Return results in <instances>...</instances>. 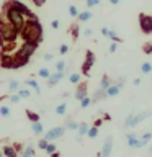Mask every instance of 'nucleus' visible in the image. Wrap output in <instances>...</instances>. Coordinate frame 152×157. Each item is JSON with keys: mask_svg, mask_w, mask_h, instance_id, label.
Listing matches in <instances>:
<instances>
[{"mask_svg": "<svg viewBox=\"0 0 152 157\" xmlns=\"http://www.w3.org/2000/svg\"><path fill=\"white\" fill-rule=\"evenodd\" d=\"M101 34L108 38V34H110V29H108V28H101Z\"/></svg>", "mask_w": 152, "mask_h": 157, "instance_id": "nucleus-52", "label": "nucleus"}, {"mask_svg": "<svg viewBox=\"0 0 152 157\" xmlns=\"http://www.w3.org/2000/svg\"><path fill=\"white\" fill-rule=\"evenodd\" d=\"M108 38L111 39V43H123V39L118 36V34L113 31V29H110V34H108Z\"/></svg>", "mask_w": 152, "mask_h": 157, "instance_id": "nucleus-32", "label": "nucleus"}, {"mask_svg": "<svg viewBox=\"0 0 152 157\" xmlns=\"http://www.w3.org/2000/svg\"><path fill=\"white\" fill-rule=\"evenodd\" d=\"M111 83H113V82H111V78L105 74V75L101 77V80H100V87H98V88H101V90H106V88L110 87Z\"/></svg>", "mask_w": 152, "mask_h": 157, "instance_id": "nucleus-22", "label": "nucleus"}, {"mask_svg": "<svg viewBox=\"0 0 152 157\" xmlns=\"http://www.w3.org/2000/svg\"><path fill=\"white\" fill-rule=\"evenodd\" d=\"M48 142H49V141H46L44 137H41V139L38 141V147H39L41 151H46V147H48Z\"/></svg>", "mask_w": 152, "mask_h": 157, "instance_id": "nucleus-41", "label": "nucleus"}, {"mask_svg": "<svg viewBox=\"0 0 152 157\" xmlns=\"http://www.w3.org/2000/svg\"><path fill=\"white\" fill-rule=\"evenodd\" d=\"M64 132H66V126H56V128H51L49 131L44 132V139L49 141V142H52V141H56L59 139V137H62L64 136Z\"/></svg>", "mask_w": 152, "mask_h": 157, "instance_id": "nucleus-8", "label": "nucleus"}, {"mask_svg": "<svg viewBox=\"0 0 152 157\" xmlns=\"http://www.w3.org/2000/svg\"><path fill=\"white\" fill-rule=\"evenodd\" d=\"M56 151H57L56 144H54V142H48V147H46V152H48V154L51 155V154H54Z\"/></svg>", "mask_w": 152, "mask_h": 157, "instance_id": "nucleus-39", "label": "nucleus"}, {"mask_svg": "<svg viewBox=\"0 0 152 157\" xmlns=\"http://www.w3.org/2000/svg\"><path fill=\"white\" fill-rule=\"evenodd\" d=\"M103 120H105V121H110V120H111V116L108 115V113H103Z\"/></svg>", "mask_w": 152, "mask_h": 157, "instance_id": "nucleus-53", "label": "nucleus"}, {"mask_svg": "<svg viewBox=\"0 0 152 157\" xmlns=\"http://www.w3.org/2000/svg\"><path fill=\"white\" fill-rule=\"evenodd\" d=\"M120 90H121V88L118 87L116 83H111V85L106 88V95L108 97H116V95H120Z\"/></svg>", "mask_w": 152, "mask_h": 157, "instance_id": "nucleus-17", "label": "nucleus"}, {"mask_svg": "<svg viewBox=\"0 0 152 157\" xmlns=\"http://www.w3.org/2000/svg\"><path fill=\"white\" fill-rule=\"evenodd\" d=\"M59 25H61V21H59V20H52V21H51V28H52V29H57Z\"/></svg>", "mask_w": 152, "mask_h": 157, "instance_id": "nucleus-46", "label": "nucleus"}, {"mask_svg": "<svg viewBox=\"0 0 152 157\" xmlns=\"http://www.w3.org/2000/svg\"><path fill=\"white\" fill-rule=\"evenodd\" d=\"M18 36H20V31H18V29H15L10 23H7V21L0 23V43L13 44L18 39Z\"/></svg>", "mask_w": 152, "mask_h": 157, "instance_id": "nucleus-4", "label": "nucleus"}, {"mask_svg": "<svg viewBox=\"0 0 152 157\" xmlns=\"http://www.w3.org/2000/svg\"><path fill=\"white\" fill-rule=\"evenodd\" d=\"M0 157H5V155H3V151H2V149H0Z\"/></svg>", "mask_w": 152, "mask_h": 157, "instance_id": "nucleus-57", "label": "nucleus"}, {"mask_svg": "<svg viewBox=\"0 0 152 157\" xmlns=\"http://www.w3.org/2000/svg\"><path fill=\"white\" fill-rule=\"evenodd\" d=\"M52 57H54V56H52L51 52H46V54L43 56V59H44V61H48V62H49V61H52Z\"/></svg>", "mask_w": 152, "mask_h": 157, "instance_id": "nucleus-48", "label": "nucleus"}, {"mask_svg": "<svg viewBox=\"0 0 152 157\" xmlns=\"http://www.w3.org/2000/svg\"><path fill=\"white\" fill-rule=\"evenodd\" d=\"M20 90V80H17V78H12V80L8 82V92L10 93H15Z\"/></svg>", "mask_w": 152, "mask_h": 157, "instance_id": "nucleus-20", "label": "nucleus"}, {"mask_svg": "<svg viewBox=\"0 0 152 157\" xmlns=\"http://www.w3.org/2000/svg\"><path fill=\"white\" fill-rule=\"evenodd\" d=\"M51 157H61V154H59V152L56 151V152H54V154H51Z\"/></svg>", "mask_w": 152, "mask_h": 157, "instance_id": "nucleus-56", "label": "nucleus"}, {"mask_svg": "<svg viewBox=\"0 0 152 157\" xmlns=\"http://www.w3.org/2000/svg\"><path fill=\"white\" fill-rule=\"evenodd\" d=\"M111 151H113V136L108 134L106 139H105V142H103L100 157H110V155H111Z\"/></svg>", "mask_w": 152, "mask_h": 157, "instance_id": "nucleus-10", "label": "nucleus"}, {"mask_svg": "<svg viewBox=\"0 0 152 157\" xmlns=\"http://www.w3.org/2000/svg\"><path fill=\"white\" fill-rule=\"evenodd\" d=\"M54 113H56V115H59V116L66 115V113H67V103H61V105H57L56 110H54Z\"/></svg>", "mask_w": 152, "mask_h": 157, "instance_id": "nucleus-24", "label": "nucleus"}, {"mask_svg": "<svg viewBox=\"0 0 152 157\" xmlns=\"http://www.w3.org/2000/svg\"><path fill=\"white\" fill-rule=\"evenodd\" d=\"M25 83H26V87L33 88L36 93H41V87H39V83L34 80V78H28V80H25Z\"/></svg>", "mask_w": 152, "mask_h": 157, "instance_id": "nucleus-16", "label": "nucleus"}, {"mask_svg": "<svg viewBox=\"0 0 152 157\" xmlns=\"http://www.w3.org/2000/svg\"><path fill=\"white\" fill-rule=\"evenodd\" d=\"M116 49H118V43H111V46H110V52H116Z\"/></svg>", "mask_w": 152, "mask_h": 157, "instance_id": "nucleus-50", "label": "nucleus"}, {"mask_svg": "<svg viewBox=\"0 0 152 157\" xmlns=\"http://www.w3.org/2000/svg\"><path fill=\"white\" fill-rule=\"evenodd\" d=\"M21 157H34V147H33V144H28V146L23 147Z\"/></svg>", "mask_w": 152, "mask_h": 157, "instance_id": "nucleus-21", "label": "nucleus"}, {"mask_svg": "<svg viewBox=\"0 0 152 157\" xmlns=\"http://www.w3.org/2000/svg\"><path fill=\"white\" fill-rule=\"evenodd\" d=\"M139 28L144 34L152 33V15L147 13H139Z\"/></svg>", "mask_w": 152, "mask_h": 157, "instance_id": "nucleus-6", "label": "nucleus"}, {"mask_svg": "<svg viewBox=\"0 0 152 157\" xmlns=\"http://www.w3.org/2000/svg\"><path fill=\"white\" fill-rule=\"evenodd\" d=\"M17 93H18L20 97H21V100H23V98H29V97H31V92H29L28 88H20Z\"/></svg>", "mask_w": 152, "mask_h": 157, "instance_id": "nucleus-37", "label": "nucleus"}, {"mask_svg": "<svg viewBox=\"0 0 152 157\" xmlns=\"http://www.w3.org/2000/svg\"><path fill=\"white\" fill-rule=\"evenodd\" d=\"M149 152H150V154H152V146H150V147H149Z\"/></svg>", "mask_w": 152, "mask_h": 157, "instance_id": "nucleus-58", "label": "nucleus"}, {"mask_svg": "<svg viewBox=\"0 0 152 157\" xmlns=\"http://www.w3.org/2000/svg\"><path fill=\"white\" fill-rule=\"evenodd\" d=\"M83 34H85L87 38H90L92 34H93V29L92 28H85V29H83Z\"/></svg>", "mask_w": 152, "mask_h": 157, "instance_id": "nucleus-47", "label": "nucleus"}, {"mask_svg": "<svg viewBox=\"0 0 152 157\" xmlns=\"http://www.w3.org/2000/svg\"><path fill=\"white\" fill-rule=\"evenodd\" d=\"M8 100H10V103H20V101H21V97L15 92V93H10V95H8Z\"/></svg>", "mask_w": 152, "mask_h": 157, "instance_id": "nucleus-36", "label": "nucleus"}, {"mask_svg": "<svg viewBox=\"0 0 152 157\" xmlns=\"http://www.w3.org/2000/svg\"><path fill=\"white\" fill-rule=\"evenodd\" d=\"M64 78V72H51V75H49V78H46L48 80V85L49 87H54V85H57L59 82H61Z\"/></svg>", "mask_w": 152, "mask_h": 157, "instance_id": "nucleus-13", "label": "nucleus"}, {"mask_svg": "<svg viewBox=\"0 0 152 157\" xmlns=\"http://www.w3.org/2000/svg\"><path fill=\"white\" fill-rule=\"evenodd\" d=\"M0 116H3V118H10V116H12V110H10V106L0 105Z\"/></svg>", "mask_w": 152, "mask_h": 157, "instance_id": "nucleus-26", "label": "nucleus"}, {"mask_svg": "<svg viewBox=\"0 0 152 157\" xmlns=\"http://www.w3.org/2000/svg\"><path fill=\"white\" fill-rule=\"evenodd\" d=\"M147 116H150V111H141V113H134L129 115L124 121V128H136L139 123H142Z\"/></svg>", "mask_w": 152, "mask_h": 157, "instance_id": "nucleus-5", "label": "nucleus"}, {"mask_svg": "<svg viewBox=\"0 0 152 157\" xmlns=\"http://www.w3.org/2000/svg\"><path fill=\"white\" fill-rule=\"evenodd\" d=\"M132 83H134V85H139V83H141V78H134V82H132Z\"/></svg>", "mask_w": 152, "mask_h": 157, "instance_id": "nucleus-54", "label": "nucleus"}, {"mask_svg": "<svg viewBox=\"0 0 152 157\" xmlns=\"http://www.w3.org/2000/svg\"><path fill=\"white\" fill-rule=\"evenodd\" d=\"M110 3L111 5H118V3H120V0H110Z\"/></svg>", "mask_w": 152, "mask_h": 157, "instance_id": "nucleus-55", "label": "nucleus"}, {"mask_svg": "<svg viewBox=\"0 0 152 157\" xmlns=\"http://www.w3.org/2000/svg\"><path fill=\"white\" fill-rule=\"evenodd\" d=\"M66 129H70V131H77V128H78V123L77 121H74V120H67L66 121Z\"/></svg>", "mask_w": 152, "mask_h": 157, "instance_id": "nucleus-29", "label": "nucleus"}, {"mask_svg": "<svg viewBox=\"0 0 152 157\" xmlns=\"http://www.w3.org/2000/svg\"><path fill=\"white\" fill-rule=\"evenodd\" d=\"M69 52V46H67V44H61V48H59V54H62V56H64V54H67Z\"/></svg>", "mask_w": 152, "mask_h": 157, "instance_id": "nucleus-44", "label": "nucleus"}, {"mask_svg": "<svg viewBox=\"0 0 152 157\" xmlns=\"http://www.w3.org/2000/svg\"><path fill=\"white\" fill-rule=\"evenodd\" d=\"M87 88H88V83L87 82L77 83V90H75V93H74V98L78 100V101H80L82 98H85L87 97Z\"/></svg>", "mask_w": 152, "mask_h": 157, "instance_id": "nucleus-12", "label": "nucleus"}, {"mask_svg": "<svg viewBox=\"0 0 152 157\" xmlns=\"http://www.w3.org/2000/svg\"><path fill=\"white\" fill-rule=\"evenodd\" d=\"M66 69H67L66 61H57V64H56V71L57 72H66Z\"/></svg>", "mask_w": 152, "mask_h": 157, "instance_id": "nucleus-33", "label": "nucleus"}, {"mask_svg": "<svg viewBox=\"0 0 152 157\" xmlns=\"http://www.w3.org/2000/svg\"><path fill=\"white\" fill-rule=\"evenodd\" d=\"M3 18H5V21L10 23L15 29H18V31H21V28L25 26V21H26V18H25L13 5H10V2H7L3 5Z\"/></svg>", "mask_w": 152, "mask_h": 157, "instance_id": "nucleus-3", "label": "nucleus"}, {"mask_svg": "<svg viewBox=\"0 0 152 157\" xmlns=\"http://www.w3.org/2000/svg\"><path fill=\"white\" fill-rule=\"evenodd\" d=\"M78 31H80V26H78V23H74L70 26V34H72V39L75 41L78 39Z\"/></svg>", "mask_w": 152, "mask_h": 157, "instance_id": "nucleus-27", "label": "nucleus"}, {"mask_svg": "<svg viewBox=\"0 0 152 157\" xmlns=\"http://www.w3.org/2000/svg\"><path fill=\"white\" fill-rule=\"evenodd\" d=\"M103 124V120L101 118H98V120H95V123H93V126H97V128H100Z\"/></svg>", "mask_w": 152, "mask_h": 157, "instance_id": "nucleus-51", "label": "nucleus"}, {"mask_svg": "<svg viewBox=\"0 0 152 157\" xmlns=\"http://www.w3.org/2000/svg\"><path fill=\"white\" fill-rule=\"evenodd\" d=\"M92 17H93V13L92 12H88V10H85V12H80L78 13V21L80 23H85V21H88V20H92Z\"/></svg>", "mask_w": 152, "mask_h": 157, "instance_id": "nucleus-19", "label": "nucleus"}, {"mask_svg": "<svg viewBox=\"0 0 152 157\" xmlns=\"http://www.w3.org/2000/svg\"><path fill=\"white\" fill-rule=\"evenodd\" d=\"M88 126L87 123H80V124H78V128H77V132H78V136H87V132H88Z\"/></svg>", "mask_w": 152, "mask_h": 157, "instance_id": "nucleus-23", "label": "nucleus"}, {"mask_svg": "<svg viewBox=\"0 0 152 157\" xmlns=\"http://www.w3.org/2000/svg\"><path fill=\"white\" fill-rule=\"evenodd\" d=\"M78 13H80V12H78V8L75 7V5H69V15H70L72 18H77Z\"/></svg>", "mask_w": 152, "mask_h": 157, "instance_id": "nucleus-35", "label": "nucleus"}, {"mask_svg": "<svg viewBox=\"0 0 152 157\" xmlns=\"http://www.w3.org/2000/svg\"><path fill=\"white\" fill-rule=\"evenodd\" d=\"M2 151H3V155H5V157H18V152L15 151V147H13V146H10V144L3 146V147H2Z\"/></svg>", "mask_w": 152, "mask_h": 157, "instance_id": "nucleus-14", "label": "nucleus"}, {"mask_svg": "<svg viewBox=\"0 0 152 157\" xmlns=\"http://www.w3.org/2000/svg\"><path fill=\"white\" fill-rule=\"evenodd\" d=\"M87 136L90 137V139H95V137L98 136V128H97V126H90V128H88Z\"/></svg>", "mask_w": 152, "mask_h": 157, "instance_id": "nucleus-30", "label": "nucleus"}, {"mask_svg": "<svg viewBox=\"0 0 152 157\" xmlns=\"http://www.w3.org/2000/svg\"><path fill=\"white\" fill-rule=\"evenodd\" d=\"M43 25L38 18H29L25 21V26L20 31V38L23 43H33V44H41L43 43Z\"/></svg>", "mask_w": 152, "mask_h": 157, "instance_id": "nucleus-1", "label": "nucleus"}, {"mask_svg": "<svg viewBox=\"0 0 152 157\" xmlns=\"http://www.w3.org/2000/svg\"><path fill=\"white\" fill-rule=\"evenodd\" d=\"M105 98H108L106 90H101V88H98V90H97L95 93H93V97H92V103L100 101V100H105Z\"/></svg>", "mask_w": 152, "mask_h": 157, "instance_id": "nucleus-15", "label": "nucleus"}, {"mask_svg": "<svg viewBox=\"0 0 152 157\" xmlns=\"http://www.w3.org/2000/svg\"><path fill=\"white\" fill-rule=\"evenodd\" d=\"M80 78H82V74H78V72H72L70 75H69V82L70 83H80Z\"/></svg>", "mask_w": 152, "mask_h": 157, "instance_id": "nucleus-25", "label": "nucleus"}, {"mask_svg": "<svg viewBox=\"0 0 152 157\" xmlns=\"http://www.w3.org/2000/svg\"><path fill=\"white\" fill-rule=\"evenodd\" d=\"M95 64V54H93L92 51H87L85 52V61H83L82 64V69H80V72H82V75H90V69L92 66Z\"/></svg>", "mask_w": 152, "mask_h": 157, "instance_id": "nucleus-9", "label": "nucleus"}, {"mask_svg": "<svg viewBox=\"0 0 152 157\" xmlns=\"http://www.w3.org/2000/svg\"><path fill=\"white\" fill-rule=\"evenodd\" d=\"M142 52L152 54V43H144V44H142Z\"/></svg>", "mask_w": 152, "mask_h": 157, "instance_id": "nucleus-40", "label": "nucleus"}, {"mask_svg": "<svg viewBox=\"0 0 152 157\" xmlns=\"http://www.w3.org/2000/svg\"><path fill=\"white\" fill-rule=\"evenodd\" d=\"M141 139L146 142V144H149V141L152 139V131H149V132H146V134H142L141 136Z\"/></svg>", "mask_w": 152, "mask_h": 157, "instance_id": "nucleus-42", "label": "nucleus"}, {"mask_svg": "<svg viewBox=\"0 0 152 157\" xmlns=\"http://www.w3.org/2000/svg\"><path fill=\"white\" fill-rule=\"evenodd\" d=\"M26 118H28L31 123H36V121H39V118H41V116H39L38 113L31 111V110H26Z\"/></svg>", "mask_w": 152, "mask_h": 157, "instance_id": "nucleus-28", "label": "nucleus"}, {"mask_svg": "<svg viewBox=\"0 0 152 157\" xmlns=\"http://www.w3.org/2000/svg\"><path fill=\"white\" fill-rule=\"evenodd\" d=\"M31 131H33L36 136L43 134V132H44V126H43V123H41V121H36V123H33V124H31Z\"/></svg>", "mask_w": 152, "mask_h": 157, "instance_id": "nucleus-18", "label": "nucleus"}, {"mask_svg": "<svg viewBox=\"0 0 152 157\" xmlns=\"http://www.w3.org/2000/svg\"><path fill=\"white\" fill-rule=\"evenodd\" d=\"M126 141H127V146L129 147H132V149H137V147H142V144H141V137L136 134V132H127L126 134Z\"/></svg>", "mask_w": 152, "mask_h": 157, "instance_id": "nucleus-11", "label": "nucleus"}, {"mask_svg": "<svg viewBox=\"0 0 152 157\" xmlns=\"http://www.w3.org/2000/svg\"><path fill=\"white\" fill-rule=\"evenodd\" d=\"M124 83H126V78H123V77H121V78H120V80H118V82H116V85H118V87H120V88H123V87H124Z\"/></svg>", "mask_w": 152, "mask_h": 157, "instance_id": "nucleus-49", "label": "nucleus"}, {"mask_svg": "<svg viewBox=\"0 0 152 157\" xmlns=\"http://www.w3.org/2000/svg\"><path fill=\"white\" fill-rule=\"evenodd\" d=\"M92 105V98L90 97H85V98H82V100H80V108H88V106H90Z\"/></svg>", "mask_w": 152, "mask_h": 157, "instance_id": "nucleus-38", "label": "nucleus"}, {"mask_svg": "<svg viewBox=\"0 0 152 157\" xmlns=\"http://www.w3.org/2000/svg\"><path fill=\"white\" fill-rule=\"evenodd\" d=\"M141 72H142V74H150V72H152V64H150V62H144V64L141 66Z\"/></svg>", "mask_w": 152, "mask_h": 157, "instance_id": "nucleus-34", "label": "nucleus"}, {"mask_svg": "<svg viewBox=\"0 0 152 157\" xmlns=\"http://www.w3.org/2000/svg\"><path fill=\"white\" fill-rule=\"evenodd\" d=\"M87 2V7L92 8V7H97V5H100V0H85Z\"/></svg>", "mask_w": 152, "mask_h": 157, "instance_id": "nucleus-43", "label": "nucleus"}, {"mask_svg": "<svg viewBox=\"0 0 152 157\" xmlns=\"http://www.w3.org/2000/svg\"><path fill=\"white\" fill-rule=\"evenodd\" d=\"M10 5H13V7L17 8L18 12L21 13L26 20H29V18H38L36 15L33 13V10H31V8H28L26 5H25L23 2H20V0H10Z\"/></svg>", "mask_w": 152, "mask_h": 157, "instance_id": "nucleus-7", "label": "nucleus"}, {"mask_svg": "<svg viewBox=\"0 0 152 157\" xmlns=\"http://www.w3.org/2000/svg\"><path fill=\"white\" fill-rule=\"evenodd\" d=\"M36 49H38V44L23 43L21 48H20L13 56V67L12 69H20V67L26 66V64L29 62V59L33 57V54L36 52Z\"/></svg>", "mask_w": 152, "mask_h": 157, "instance_id": "nucleus-2", "label": "nucleus"}, {"mask_svg": "<svg viewBox=\"0 0 152 157\" xmlns=\"http://www.w3.org/2000/svg\"><path fill=\"white\" fill-rule=\"evenodd\" d=\"M38 74H39V77H41V78H49V75H51V71H49L48 67H41Z\"/></svg>", "mask_w": 152, "mask_h": 157, "instance_id": "nucleus-31", "label": "nucleus"}, {"mask_svg": "<svg viewBox=\"0 0 152 157\" xmlns=\"http://www.w3.org/2000/svg\"><path fill=\"white\" fill-rule=\"evenodd\" d=\"M31 2H33V5H34V7H39V8H41V7H44V3H46V0H31Z\"/></svg>", "mask_w": 152, "mask_h": 157, "instance_id": "nucleus-45", "label": "nucleus"}]
</instances>
